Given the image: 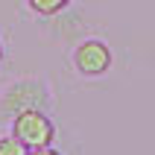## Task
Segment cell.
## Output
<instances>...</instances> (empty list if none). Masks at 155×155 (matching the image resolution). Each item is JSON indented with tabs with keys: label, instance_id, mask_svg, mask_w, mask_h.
Returning <instances> with one entry per match:
<instances>
[{
	"label": "cell",
	"instance_id": "obj_5",
	"mask_svg": "<svg viewBox=\"0 0 155 155\" xmlns=\"http://www.w3.org/2000/svg\"><path fill=\"white\" fill-rule=\"evenodd\" d=\"M0 155H29V147L15 135H3L0 138Z\"/></svg>",
	"mask_w": 155,
	"mask_h": 155
},
{
	"label": "cell",
	"instance_id": "obj_4",
	"mask_svg": "<svg viewBox=\"0 0 155 155\" xmlns=\"http://www.w3.org/2000/svg\"><path fill=\"white\" fill-rule=\"evenodd\" d=\"M24 3H26L29 12H35L41 18H53V15H59V12H64L70 6V0H24Z\"/></svg>",
	"mask_w": 155,
	"mask_h": 155
},
{
	"label": "cell",
	"instance_id": "obj_3",
	"mask_svg": "<svg viewBox=\"0 0 155 155\" xmlns=\"http://www.w3.org/2000/svg\"><path fill=\"white\" fill-rule=\"evenodd\" d=\"M47 100V88L41 82H32V79H24V82H15V85L6 88V97H3V111L6 114H21L26 108H41V103Z\"/></svg>",
	"mask_w": 155,
	"mask_h": 155
},
{
	"label": "cell",
	"instance_id": "obj_7",
	"mask_svg": "<svg viewBox=\"0 0 155 155\" xmlns=\"http://www.w3.org/2000/svg\"><path fill=\"white\" fill-rule=\"evenodd\" d=\"M0 64H3V38H0Z\"/></svg>",
	"mask_w": 155,
	"mask_h": 155
},
{
	"label": "cell",
	"instance_id": "obj_1",
	"mask_svg": "<svg viewBox=\"0 0 155 155\" xmlns=\"http://www.w3.org/2000/svg\"><path fill=\"white\" fill-rule=\"evenodd\" d=\"M12 135L18 140H24L29 149L38 147H53L56 140V126L41 108H26V111L12 117Z\"/></svg>",
	"mask_w": 155,
	"mask_h": 155
},
{
	"label": "cell",
	"instance_id": "obj_2",
	"mask_svg": "<svg viewBox=\"0 0 155 155\" xmlns=\"http://www.w3.org/2000/svg\"><path fill=\"white\" fill-rule=\"evenodd\" d=\"M111 47L100 38H85L82 44H76L73 50V68L82 73V76L94 79V76H105L111 70Z\"/></svg>",
	"mask_w": 155,
	"mask_h": 155
},
{
	"label": "cell",
	"instance_id": "obj_6",
	"mask_svg": "<svg viewBox=\"0 0 155 155\" xmlns=\"http://www.w3.org/2000/svg\"><path fill=\"white\" fill-rule=\"evenodd\" d=\"M29 155H61V152L53 147H38V149H29Z\"/></svg>",
	"mask_w": 155,
	"mask_h": 155
}]
</instances>
